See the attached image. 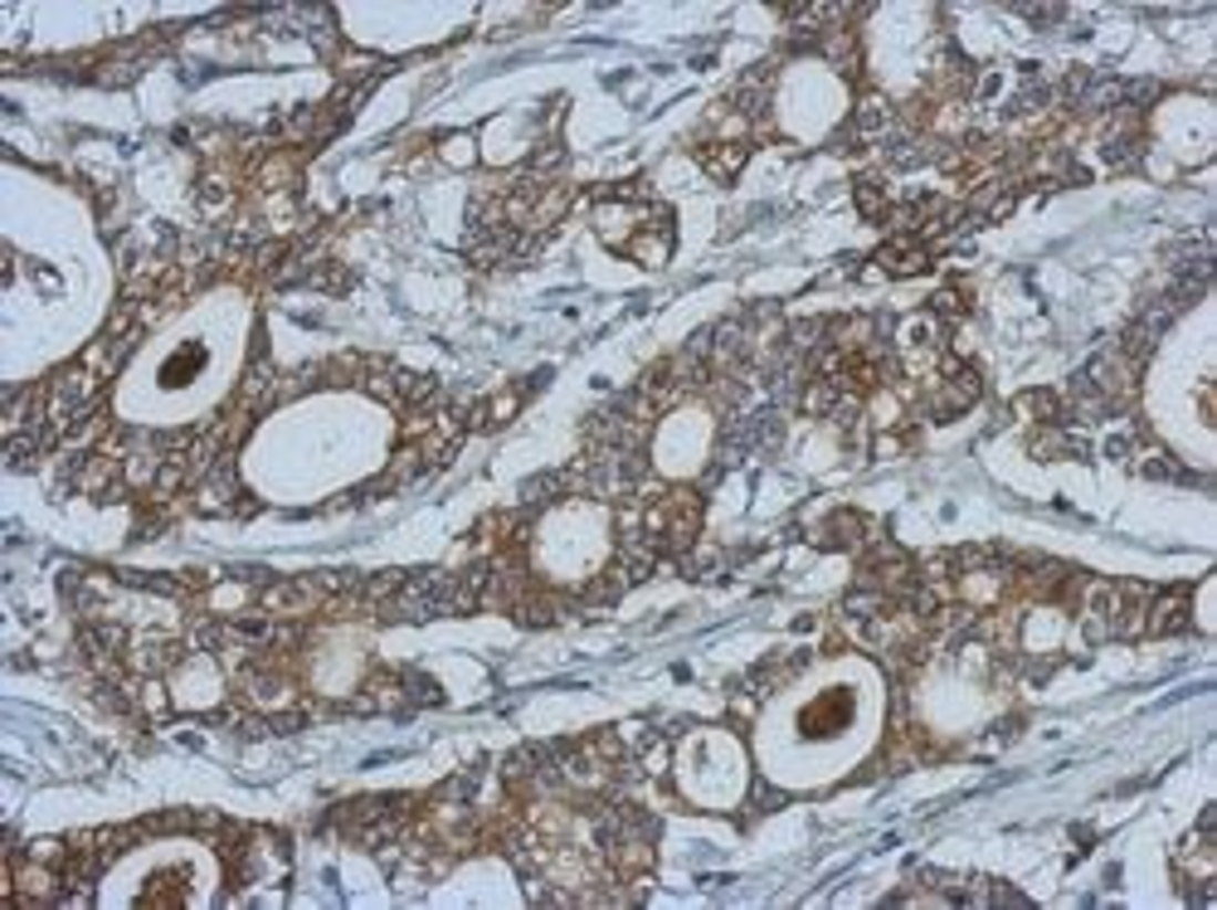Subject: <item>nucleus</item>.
<instances>
[{"instance_id":"nucleus-1","label":"nucleus","mask_w":1217,"mask_h":910,"mask_svg":"<svg viewBox=\"0 0 1217 910\" xmlns=\"http://www.w3.org/2000/svg\"><path fill=\"white\" fill-rule=\"evenodd\" d=\"M847 716H853V701H847L843 692H833V696H823V701H814V706L804 711V731L808 735H833L838 731V725H847Z\"/></svg>"}]
</instances>
